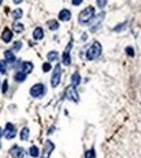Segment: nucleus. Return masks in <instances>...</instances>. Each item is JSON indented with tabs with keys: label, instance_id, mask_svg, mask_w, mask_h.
I'll list each match as a JSON object with an SVG mask.
<instances>
[{
	"label": "nucleus",
	"instance_id": "1",
	"mask_svg": "<svg viewBox=\"0 0 141 158\" xmlns=\"http://www.w3.org/2000/svg\"><path fill=\"white\" fill-rule=\"evenodd\" d=\"M93 17H95V8L93 7H87L79 13L78 21H79V23L84 26V25H89L91 21L93 20Z\"/></svg>",
	"mask_w": 141,
	"mask_h": 158
},
{
	"label": "nucleus",
	"instance_id": "2",
	"mask_svg": "<svg viewBox=\"0 0 141 158\" xmlns=\"http://www.w3.org/2000/svg\"><path fill=\"white\" fill-rule=\"evenodd\" d=\"M101 52H102V47H101L100 42H93V44H92L87 49V52H85V59L88 61H93L97 57H100Z\"/></svg>",
	"mask_w": 141,
	"mask_h": 158
},
{
	"label": "nucleus",
	"instance_id": "3",
	"mask_svg": "<svg viewBox=\"0 0 141 158\" xmlns=\"http://www.w3.org/2000/svg\"><path fill=\"white\" fill-rule=\"evenodd\" d=\"M45 92H47L45 86L43 83H36V84H34L31 88H30V95H31L33 97H35V99L43 97L45 95Z\"/></svg>",
	"mask_w": 141,
	"mask_h": 158
},
{
	"label": "nucleus",
	"instance_id": "4",
	"mask_svg": "<svg viewBox=\"0 0 141 158\" xmlns=\"http://www.w3.org/2000/svg\"><path fill=\"white\" fill-rule=\"evenodd\" d=\"M61 75H62V69H61V65L57 64L53 69V73H52V77H51V86L53 88H56L60 82H61Z\"/></svg>",
	"mask_w": 141,
	"mask_h": 158
},
{
	"label": "nucleus",
	"instance_id": "5",
	"mask_svg": "<svg viewBox=\"0 0 141 158\" xmlns=\"http://www.w3.org/2000/svg\"><path fill=\"white\" fill-rule=\"evenodd\" d=\"M65 97L67 100L72 101V103H79V95H78V91L75 87H72L71 84L67 86L65 88Z\"/></svg>",
	"mask_w": 141,
	"mask_h": 158
},
{
	"label": "nucleus",
	"instance_id": "6",
	"mask_svg": "<svg viewBox=\"0 0 141 158\" xmlns=\"http://www.w3.org/2000/svg\"><path fill=\"white\" fill-rule=\"evenodd\" d=\"M3 135L5 136V139H8V140H12V139H14L16 135H17V128L13 123L8 122L5 124V130H3Z\"/></svg>",
	"mask_w": 141,
	"mask_h": 158
},
{
	"label": "nucleus",
	"instance_id": "7",
	"mask_svg": "<svg viewBox=\"0 0 141 158\" xmlns=\"http://www.w3.org/2000/svg\"><path fill=\"white\" fill-rule=\"evenodd\" d=\"M72 48V40H70L69 43V46L66 47V49L64 51V53H62V64L65 66H69L71 65V56H70V51Z\"/></svg>",
	"mask_w": 141,
	"mask_h": 158
},
{
	"label": "nucleus",
	"instance_id": "8",
	"mask_svg": "<svg viewBox=\"0 0 141 158\" xmlns=\"http://www.w3.org/2000/svg\"><path fill=\"white\" fill-rule=\"evenodd\" d=\"M53 150H54V144L51 140H45L44 148H43V152H41V158H49Z\"/></svg>",
	"mask_w": 141,
	"mask_h": 158
},
{
	"label": "nucleus",
	"instance_id": "9",
	"mask_svg": "<svg viewBox=\"0 0 141 158\" xmlns=\"http://www.w3.org/2000/svg\"><path fill=\"white\" fill-rule=\"evenodd\" d=\"M104 18H105V12H101L99 16H95L93 20H92L91 23H89V25H91V31H96V29L101 25V22H102Z\"/></svg>",
	"mask_w": 141,
	"mask_h": 158
},
{
	"label": "nucleus",
	"instance_id": "10",
	"mask_svg": "<svg viewBox=\"0 0 141 158\" xmlns=\"http://www.w3.org/2000/svg\"><path fill=\"white\" fill-rule=\"evenodd\" d=\"M10 154L13 156L14 158H25L26 150L23 149L22 147H20V145H13L12 149H10Z\"/></svg>",
	"mask_w": 141,
	"mask_h": 158
},
{
	"label": "nucleus",
	"instance_id": "11",
	"mask_svg": "<svg viewBox=\"0 0 141 158\" xmlns=\"http://www.w3.org/2000/svg\"><path fill=\"white\" fill-rule=\"evenodd\" d=\"M18 70L22 71V73H25L27 75V74H30L34 70V64L31 61H23V62H21V65L18 66Z\"/></svg>",
	"mask_w": 141,
	"mask_h": 158
},
{
	"label": "nucleus",
	"instance_id": "12",
	"mask_svg": "<svg viewBox=\"0 0 141 158\" xmlns=\"http://www.w3.org/2000/svg\"><path fill=\"white\" fill-rule=\"evenodd\" d=\"M12 39H13V31H12L10 29H8V27H5L3 30V34H2V40L4 43H10Z\"/></svg>",
	"mask_w": 141,
	"mask_h": 158
},
{
	"label": "nucleus",
	"instance_id": "13",
	"mask_svg": "<svg viewBox=\"0 0 141 158\" xmlns=\"http://www.w3.org/2000/svg\"><path fill=\"white\" fill-rule=\"evenodd\" d=\"M58 20L64 21V22L70 21L71 20V12L69 9H61L60 13H58Z\"/></svg>",
	"mask_w": 141,
	"mask_h": 158
},
{
	"label": "nucleus",
	"instance_id": "14",
	"mask_svg": "<svg viewBox=\"0 0 141 158\" xmlns=\"http://www.w3.org/2000/svg\"><path fill=\"white\" fill-rule=\"evenodd\" d=\"M4 61L7 62V64H14L16 62V55L14 52H12L10 49H7L4 52Z\"/></svg>",
	"mask_w": 141,
	"mask_h": 158
},
{
	"label": "nucleus",
	"instance_id": "15",
	"mask_svg": "<svg viewBox=\"0 0 141 158\" xmlns=\"http://www.w3.org/2000/svg\"><path fill=\"white\" fill-rule=\"evenodd\" d=\"M33 38L35 40H41L43 38H44V30H43V27L38 26L34 31H33Z\"/></svg>",
	"mask_w": 141,
	"mask_h": 158
},
{
	"label": "nucleus",
	"instance_id": "16",
	"mask_svg": "<svg viewBox=\"0 0 141 158\" xmlns=\"http://www.w3.org/2000/svg\"><path fill=\"white\" fill-rule=\"evenodd\" d=\"M26 78H27V75H26L25 73L20 71V70H17V71L14 73V75H13V79L17 82V83H22V82H25Z\"/></svg>",
	"mask_w": 141,
	"mask_h": 158
},
{
	"label": "nucleus",
	"instance_id": "17",
	"mask_svg": "<svg viewBox=\"0 0 141 158\" xmlns=\"http://www.w3.org/2000/svg\"><path fill=\"white\" fill-rule=\"evenodd\" d=\"M80 80H82V78H80V74H79L78 71H75L74 74L71 75V86L72 87H78L79 84H80Z\"/></svg>",
	"mask_w": 141,
	"mask_h": 158
},
{
	"label": "nucleus",
	"instance_id": "18",
	"mask_svg": "<svg viewBox=\"0 0 141 158\" xmlns=\"http://www.w3.org/2000/svg\"><path fill=\"white\" fill-rule=\"evenodd\" d=\"M29 137H30V128L29 127H23L21 130V134H20V139L22 141H26L29 140Z\"/></svg>",
	"mask_w": 141,
	"mask_h": 158
},
{
	"label": "nucleus",
	"instance_id": "19",
	"mask_svg": "<svg viewBox=\"0 0 141 158\" xmlns=\"http://www.w3.org/2000/svg\"><path fill=\"white\" fill-rule=\"evenodd\" d=\"M12 29H13V31L16 34H21L23 30H25V26H23V23H21V22H14L13 23V26H12Z\"/></svg>",
	"mask_w": 141,
	"mask_h": 158
},
{
	"label": "nucleus",
	"instance_id": "20",
	"mask_svg": "<svg viewBox=\"0 0 141 158\" xmlns=\"http://www.w3.org/2000/svg\"><path fill=\"white\" fill-rule=\"evenodd\" d=\"M47 25H48V29L52 30V31H56V30L60 29V23H58L57 20H49L47 22Z\"/></svg>",
	"mask_w": 141,
	"mask_h": 158
},
{
	"label": "nucleus",
	"instance_id": "21",
	"mask_svg": "<svg viewBox=\"0 0 141 158\" xmlns=\"http://www.w3.org/2000/svg\"><path fill=\"white\" fill-rule=\"evenodd\" d=\"M29 154L33 158H38V157H39V154H40L39 148L36 147V145H33V147H30V149H29Z\"/></svg>",
	"mask_w": 141,
	"mask_h": 158
},
{
	"label": "nucleus",
	"instance_id": "22",
	"mask_svg": "<svg viewBox=\"0 0 141 158\" xmlns=\"http://www.w3.org/2000/svg\"><path fill=\"white\" fill-rule=\"evenodd\" d=\"M47 59H48V61H49V62L56 61L58 59V52H57V51H51V52H48Z\"/></svg>",
	"mask_w": 141,
	"mask_h": 158
},
{
	"label": "nucleus",
	"instance_id": "23",
	"mask_svg": "<svg viewBox=\"0 0 141 158\" xmlns=\"http://www.w3.org/2000/svg\"><path fill=\"white\" fill-rule=\"evenodd\" d=\"M22 16H23L22 9H14L13 12H12V17H13L16 21H17V20H20V18H22Z\"/></svg>",
	"mask_w": 141,
	"mask_h": 158
},
{
	"label": "nucleus",
	"instance_id": "24",
	"mask_svg": "<svg viewBox=\"0 0 141 158\" xmlns=\"http://www.w3.org/2000/svg\"><path fill=\"white\" fill-rule=\"evenodd\" d=\"M84 158H96V152H95V149L92 148V149H89V150L85 152Z\"/></svg>",
	"mask_w": 141,
	"mask_h": 158
},
{
	"label": "nucleus",
	"instance_id": "25",
	"mask_svg": "<svg viewBox=\"0 0 141 158\" xmlns=\"http://www.w3.org/2000/svg\"><path fill=\"white\" fill-rule=\"evenodd\" d=\"M7 69H8L7 62H5L4 60L0 61V74H5V73H7Z\"/></svg>",
	"mask_w": 141,
	"mask_h": 158
},
{
	"label": "nucleus",
	"instance_id": "26",
	"mask_svg": "<svg viewBox=\"0 0 141 158\" xmlns=\"http://www.w3.org/2000/svg\"><path fill=\"white\" fill-rule=\"evenodd\" d=\"M41 70L44 71V73L51 71V70H52V65H51V62H44V64L41 65Z\"/></svg>",
	"mask_w": 141,
	"mask_h": 158
},
{
	"label": "nucleus",
	"instance_id": "27",
	"mask_svg": "<svg viewBox=\"0 0 141 158\" xmlns=\"http://www.w3.org/2000/svg\"><path fill=\"white\" fill-rule=\"evenodd\" d=\"M22 48V43L21 42H14V44H13V47H12V52H18Z\"/></svg>",
	"mask_w": 141,
	"mask_h": 158
},
{
	"label": "nucleus",
	"instance_id": "28",
	"mask_svg": "<svg viewBox=\"0 0 141 158\" xmlns=\"http://www.w3.org/2000/svg\"><path fill=\"white\" fill-rule=\"evenodd\" d=\"M96 3H97V7L104 9L106 7V4H108V0H96Z\"/></svg>",
	"mask_w": 141,
	"mask_h": 158
},
{
	"label": "nucleus",
	"instance_id": "29",
	"mask_svg": "<svg viewBox=\"0 0 141 158\" xmlns=\"http://www.w3.org/2000/svg\"><path fill=\"white\" fill-rule=\"evenodd\" d=\"M126 53H127L128 56H131V57H133V56H135V49H133L132 47H127V48H126Z\"/></svg>",
	"mask_w": 141,
	"mask_h": 158
},
{
	"label": "nucleus",
	"instance_id": "30",
	"mask_svg": "<svg viewBox=\"0 0 141 158\" xmlns=\"http://www.w3.org/2000/svg\"><path fill=\"white\" fill-rule=\"evenodd\" d=\"M2 91H3V93H7V91H8V80H4V82H3V88H2Z\"/></svg>",
	"mask_w": 141,
	"mask_h": 158
},
{
	"label": "nucleus",
	"instance_id": "31",
	"mask_svg": "<svg viewBox=\"0 0 141 158\" xmlns=\"http://www.w3.org/2000/svg\"><path fill=\"white\" fill-rule=\"evenodd\" d=\"M126 26H127V23H123V25H120V26H116V27H114V31H120V30L126 29Z\"/></svg>",
	"mask_w": 141,
	"mask_h": 158
},
{
	"label": "nucleus",
	"instance_id": "32",
	"mask_svg": "<svg viewBox=\"0 0 141 158\" xmlns=\"http://www.w3.org/2000/svg\"><path fill=\"white\" fill-rule=\"evenodd\" d=\"M83 3V0H71V4L75 5V7H78V5H80Z\"/></svg>",
	"mask_w": 141,
	"mask_h": 158
},
{
	"label": "nucleus",
	"instance_id": "33",
	"mask_svg": "<svg viewBox=\"0 0 141 158\" xmlns=\"http://www.w3.org/2000/svg\"><path fill=\"white\" fill-rule=\"evenodd\" d=\"M22 2H23V0H13V3H14V4H21Z\"/></svg>",
	"mask_w": 141,
	"mask_h": 158
},
{
	"label": "nucleus",
	"instance_id": "34",
	"mask_svg": "<svg viewBox=\"0 0 141 158\" xmlns=\"http://www.w3.org/2000/svg\"><path fill=\"white\" fill-rule=\"evenodd\" d=\"M2 136H3V128L0 127V139H2Z\"/></svg>",
	"mask_w": 141,
	"mask_h": 158
},
{
	"label": "nucleus",
	"instance_id": "35",
	"mask_svg": "<svg viewBox=\"0 0 141 158\" xmlns=\"http://www.w3.org/2000/svg\"><path fill=\"white\" fill-rule=\"evenodd\" d=\"M3 4V0H0V5H2Z\"/></svg>",
	"mask_w": 141,
	"mask_h": 158
},
{
	"label": "nucleus",
	"instance_id": "36",
	"mask_svg": "<svg viewBox=\"0 0 141 158\" xmlns=\"http://www.w3.org/2000/svg\"><path fill=\"white\" fill-rule=\"evenodd\" d=\"M0 148H2V144H0Z\"/></svg>",
	"mask_w": 141,
	"mask_h": 158
}]
</instances>
